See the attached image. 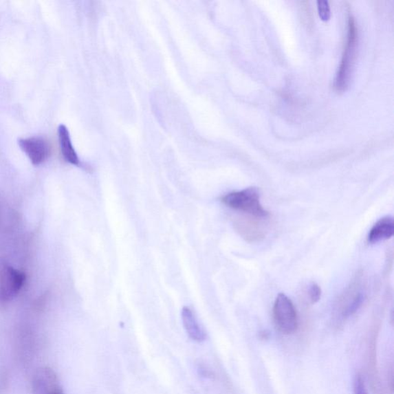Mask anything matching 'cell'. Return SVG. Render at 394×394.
I'll return each instance as SVG.
<instances>
[{
	"label": "cell",
	"instance_id": "9",
	"mask_svg": "<svg viewBox=\"0 0 394 394\" xmlns=\"http://www.w3.org/2000/svg\"><path fill=\"white\" fill-rule=\"evenodd\" d=\"M393 218L391 216H386L380 219L373 225L369 234H368L367 241L371 244H376L381 241L389 240L393 236Z\"/></svg>",
	"mask_w": 394,
	"mask_h": 394
},
{
	"label": "cell",
	"instance_id": "6",
	"mask_svg": "<svg viewBox=\"0 0 394 394\" xmlns=\"http://www.w3.org/2000/svg\"><path fill=\"white\" fill-rule=\"evenodd\" d=\"M18 144L29 157L31 163L39 166L50 156L51 147L49 142L42 137H31L19 139Z\"/></svg>",
	"mask_w": 394,
	"mask_h": 394
},
{
	"label": "cell",
	"instance_id": "11",
	"mask_svg": "<svg viewBox=\"0 0 394 394\" xmlns=\"http://www.w3.org/2000/svg\"><path fill=\"white\" fill-rule=\"evenodd\" d=\"M182 320L184 328L189 337L195 341L202 342L206 338V333L200 327L196 316L189 307L182 309Z\"/></svg>",
	"mask_w": 394,
	"mask_h": 394
},
{
	"label": "cell",
	"instance_id": "1",
	"mask_svg": "<svg viewBox=\"0 0 394 394\" xmlns=\"http://www.w3.org/2000/svg\"><path fill=\"white\" fill-rule=\"evenodd\" d=\"M221 202L228 208L250 217L263 219L270 215L261 204V193L256 187L230 193L221 198Z\"/></svg>",
	"mask_w": 394,
	"mask_h": 394
},
{
	"label": "cell",
	"instance_id": "3",
	"mask_svg": "<svg viewBox=\"0 0 394 394\" xmlns=\"http://www.w3.org/2000/svg\"><path fill=\"white\" fill-rule=\"evenodd\" d=\"M358 39L356 24H355L353 18L351 17L349 19L347 43L335 80L334 87L338 92L345 91L350 83L355 57H356Z\"/></svg>",
	"mask_w": 394,
	"mask_h": 394
},
{
	"label": "cell",
	"instance_id": "5",
	"mask_svg": "<svg viewBox=\"0 0 394 394\" xmlns=\"http://www.w3.org/2000/svg\"><path fill=\"white\" fill-rule=\"evenodd\" d=\"M25 281L21 270L6 266L0 271V299L10 300L21 292Z\"/></svg>",
	"mask_w": 394,
	"mask_h": 394
},
{
	"label": "cell",
	"instance_id": "2",
	"mask_svg": "<svg viewBox=\"0 0 394 394\" xmlns=\"http://www.w3.org/2000/svg\"><path fill=\"white\" fill-rule=\"evenodd\" d=\"M365 300L364 284H363L362 274H358L336 303V316L340 320H347L359 311Z\"/></svg>",
	"mask_w": 394,
	"mask_h": 394
},
{
	"label": "cell",
	"instance_id": "8",
	"mask_svg": "<svg viewBox=\"0 0 394 394\" xmlns=\"http://www.w3.org/2000/svg\"><path fill=\"white\" fill-rule=\"evenodd\" d=\"M34 394H64L56 374L50 368L44 367L36 371Z\"/></svg>",
	"mask_w": 394,
	"mask_h": 394
},
{
	"label": "cell",
	"instance_id": "12",
	"mask_svg": "<svg viewBox=\"0 0 394 394\" xmlns=\"http://www.w3.org/2000/svg\"><path fill=\"white\" fill-rule=\"evenodd\" d=\"M321 288L316 283H312L308 289L309 299L311 300L312 305L318 303L321 298Z\"/></svg>",
	"mask_w": 394,
	"mask_h": 394
},
{
	"label": "cell",
	"instance_id": "7",
	"mask_svg": "<svg viewBox=\"0 0 394 394\" xmlns=\"http://www.w3.org/2000/svg\"><path fill=\"white\" fill-rule=\"evenodd\" d=\"M263 219L247 215L235 219L234 228L245 241L249 243L260 242L266 237V227L261 223Z\"/></svg>",
	"mask_w": 394,
	"mask_h": 394
},
{
	"label": "cell",
	"instance_id": "14",
	"mask_svg": "<svg viewBox=\"0 0 394 394\" xmlns=\"http://www.w3.org/2000/svg\"><path fill=\"white\" fill-rule=\"evenodd\" d=\"M319 16L322 21H329L331 18V10H329V3L325 0L318 2Z\"/></svg>",
	"mask_w": 394,
	"mask_h": 394
},
{
	"label": "cell",
	"instance_id": "13",
	"mask_svg": "<svg viewBox=\"0 0 394 394\" xmlns=\"http://www.w3.org/2000/svg\"><path fill=\"white\" fill-rule=\"evenodd\" d=\"M353 391L354 394H369V393H368L364 380L360 374H358L356 377H355Z\"/></svg>",
	"mask_w": 394,
	"mask_h": 394
},
{
	"label": "cell",
	"instance_id": "10",
	"mask_svg": "<svg viewBox=\"0 0 394 394\" xmlns=\"http://www.w3.org/2000/svg\"><path fill=\"white\" fill-rule=\"evenodd\" d=\"M58 138L63 158L70 164L80 166L81 165L80 158L75 151L69 132L65 125L61 124L58 127Z\"/></svg>",
	"mask_w": 394,
	"mask_h": 394
},
{
	"label": "cell",
	"instance_id": "4",
	"mask_svg": "<svg viewBox=\"0 0 394 394\" xmlns=\"http://www.w3.org/2000/svg\"><path fill=\"white\" fill-rule=\"evenodd\" d=\"M273 316L276 329L283 334H292L298 328L299 320L296 309L292 300L284 294L276 296Z\"/></svg>",
	"mask_w": 394,
	"mask_h": 394
}]
</instances>
